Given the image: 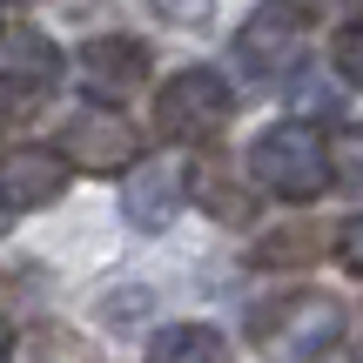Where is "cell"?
<instances>
[{
  "label": "cell",
  "mask_w": 363,
  "mask_h": 363,
  "mask_svg": "<svg viewBox=\"0 0 363 363\" xmlns=\"http://www.w3.org/2000/svg\"><path fill=\"white\" fill-rule=\"evenodd\" d=\"M343 330H350V316H343V303L323 296V289L276 296V303H262V310L249 316V343L269 363H316V357H330L343 343Z\"/></svg>",
  "instance_id": "cell-1"
},
{
  "label": "cell",
  "mask_w": 363,
  "mask_h": 363,
  "mask_svg": "<svg viewBox=\"0 0 363 363\" xmlns=\"http://www.w3.org/2000/svg\"><path fill=\"white\" fill-rule=\"evenodd\" d=\"M249 175H256L269 195H283V202H316V195L337 182L330 142L316 128H303V121H283V128L262 135V142L249 148Z\"/></svg>",
  "instance_id": "cell-2"
},
{
  "label": "cell",
  "mask_w": 363,
  "mask_h": 363,
  "mask_svg": "<svg viewBox=\"0 0 363 363\" xmlns=\"http://www.w3.org/2000/svg\"><path fill=\"white\" fill-rule=\"evenodd\" d=\"M229 108H235V94L216 67H182L155 94V135L162 142H208V135H222Z\"/></svg>",
  "instance_id": "cell-3"
},
{
  "label": "cell",
  "mask_w": 363,
  "mask_h": 363,
  "mask_svg": "<svg viewBox=\"0 0 363 363\" xmlns=\"http://www.w3.org/2000/svg\"><path fill=\"white\" fill-rule=\"evenodd\" d=\"M303 48H310V13H303V0H262L242 21V34H235V54H242L249 74H289V67L303 61Z\"/></svg>",
  "instance_id": "cell-4"
},
{
  "label": "cell",
  "mask_w": 363,
  "mask_h": 363,
  "mask_svg": "<svg viewBox=\"0 0 363 363\" xmlns=\"http://www.w3.org/2000/svg\"><path fill=\"white\" fill-rule=\"evenodd\" d=\"M61 155H67V169L115 175V169H128V162L142 155V142H135V128L115 115V108H81V115L61 128Z\"/></svg>",
  "instance_id": "cell-5"
},
{
  "label": "cell",
  "mask_w": 363,
  "mask_h": 363,
  "mask_svg": "<svg viewBox=\"0 0 363 363\" xmlns=\"http://www.w3.org/2000/svg\"><path fill=\"white\" fill-rule=\"evenodd\" d=\"M81 81H88L94 101H128L148 81V48L128 40V34H94L81 48Z\"/></svg>",
  "instance_id": "cell-6"
},
{
  "label": "cell",
  "mask_w": 363,
  "mask_h": 363,
  "mask_svg": "<svg viewBox=\"0 0 363 363\" xmlns=\"http://www.w3.org/2000/svg\"><path fill=\"white\" fill-rule=\"evenodd\" d=\"M195 189V169L189 162H142V175L128 182V222L135 229H169V222L182 216V202H189Z\"/></svg>",
  "instance_id": "cell-7"
},
{
  "label": "cell",
  "mask_w": 363,
  "mask_h": 363,
  "mask_svg": "<svg viewBox=\"0 0 363 363\" xmlns=\"http://www.w3.org/2000/svg\"><path fill=\"white\" fill-rule=\"evenodd\" d=\"M67 189V155L61 148H13L0 162V195L7 208H48Z\"/></svg>",
  "instance_id": "cell-8"
},
{
  "label": "cell",
  "mask_w": 363,
  "mask_h": 363,
  "mask_svg": "<svg viewBox=\"0 0 363 363\" xmlns=\"http://www.w3.org/2000/svg\"><path fill=\"white\" fill-rule=\"evenodd\" d=\"M54 81H61V48L48 34H7L0 40V88H13L21 101H40Z\"/></svg>",
  "instance_id": "cell-9"
},
{
  "label": "cell",
  "mask_w": 363,
  "mask_h": 363,
  "mask_svg": "<svg viewBox=\"0 0 363 363\" xmlns=\"http://www.w3.org/2000/svg\"><path fill=\"white\" fill-rule=\"evenodd\" d=\"M148 363H229V350H222V337L208 323H175V330L155 337Z\"/></svg>",
  "instance_id": "cell-10"
},
{
  "label": "cell",
  "mask_w": 363,
  "mask_h": 363,
  "mask_svg": "<svg viewBox=\"0 0 363 363\" xmlns=\"http://www.w3.org/2000/svg\"><path fill=\"white\" fill-rule=\"evenodd\" d=\"M330 169L350 195H363V128H343L337 142H330Z\"/></svg>",
  "instance_id": "cell-11"
},
{
  "label": "cell",
  "mask_w": 363,
  "mask_h": 363,
  "mask_svg": "<svg viewBox=\"0 0 363 363\" xmlns=\"http://www.w3.org/2000/svg\"><path fill=\"white\" fill-rule=\"evenodd\" d=\"M337 67H343V74H350L357 88H363V21H350V27L337 34Z\"/></svg>",
  "instance_id": "cell-12"
},
{
  "label": "cell",
  "mask_w": 363,
  "mask_h": 363,
  "mask_svg": "<svg viewBox=\"0 0 363 363\" xmlns=\"http://www.w3.org/2000/svg\"><path fill=\"white\" fill-rule=\"evenodd\" d=\"M337 242H343V262L363 276V216H357V222H343V235H337Z\"/></svg>",
  "instance_id": "cell-13"
},
{
  "label": "cell",
  "mask_w": 363,
  "mask_h": 363,
  "mask_svg": "<svg viewBox=\"0 0 363 363\" xmlns=\"http://www.w3.org/2000/svg\"><path fill=\"white\" fill-rule=\"evenodd\" d=\"M7 350H13V330H7V316H0V363H7Z\"/></svg>",
  "instance_id": "cell-14"
},
{
  "label": "cell",
  "mask_w": 363,
  "mask_h": 363,
  "mask_svg": "<svg viewBox=\"0 0 363 363\" xmlns=\"http://www.w3.org/2000/svg\"><path fill=\"white\" fill-rule=\"evenodd\" d=\"M0 222H7V202H0Z\"/></svg>",
  "instance_id": "cell-15"
},
{
  "label": "cell",
  "mask_w": 363,
  "mask_h": 363,
  "mask_svg": "<svg viewBox=\"0 0 363 363\" xmlns=\"http://www.w3.org/2000/svg\"><path fill=\"white\" fill-rule=\"evenodd\" d=\"M0 40H7V34H0Z\"/></svg>",
  "instance_id": "cell-16"
}]
</instances>
